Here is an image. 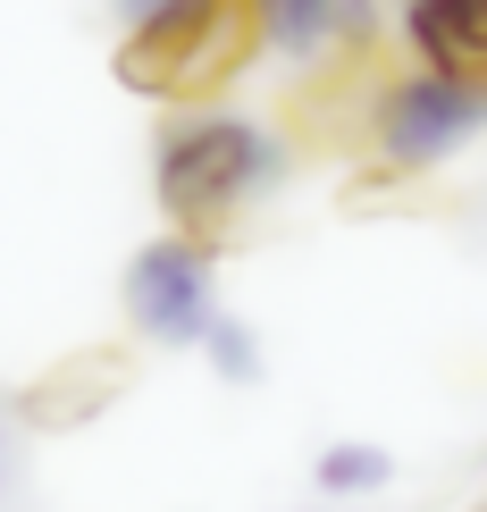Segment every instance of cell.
<instances>
[{"mask_svg": "<svg viewBox=\"0 0 487 512\" xmlns=\"http://www.w3.org/2000/svg\"><path fill=\"white\" fill-rule=\"evenodd\" d=\"M286 177V143L261 118L227 110V101H194L168 118L160 152H152V202L168 210L177 236H219L227 219H244L269 185Z\"/></svg>", "mask_w": 487, "mask_h": 512, "instance_id": "obj_1", "label": "cell"}, {"mask_svg": "<svg viewBox=\"0 0 487 512\" xmlns=\"http://www.w3.org/2000/svg\"><path fill=\"white\" fill-rule=\"evenodd\" d=\"M471 135H487V76H446V68H420L412 59L370 101V152L387 177H429Z\"/></svg>", "mask_w": 487, "mask_h": 512, "instance_id": "obj_2", "label": "cell"}, {"mask_svg": "<svg viewBox=\"0 0 487 512\" xmlns=\"http://www.w3.org/2000/svg\"><path fill=\"white\" fill-rule=\"evenodd\" d=\"M252 51H261V42H252L244 0H210V9H194V17H168V26H152V34H126L118 42V76L135 84V93H152V101L194 110V101H210L219 84H236V68Z\"/></svg>", "mask_w": 487, "mask_h": 512, "instance_id": "obj_3", "label": "cell"}, {"mask_svg": "<svg viewBox=\"0 0 487 512\" xmlns=\"http://www.w3.org/2000/svg\"><path fill=\"white\" fill-rule=\"evenodd\" d=\"M118 303H126V328L152 336V345H202L219 328V252L168 227V236L135 244V261L118 277Z\"/></svg>", "mask_w": 487, "mask_h": 512, "instance_id": "obj_4", "label": "cell"}, {"mask_svg": "<svg viewBox=\"0 0 487 512\" xmlns=\"http://www.w3.org/2000/svg\"><path fill=\"white\" fill-rule=\"evenodd\" d=\"M252 42L286 68H345V59H370L378 42V0H244Z\"/></svg>", "mask_w": 487, "mask_h": 512, "instance_id": "obj_5", "label": "cell"}, {"mask_svg": "<svg viewBox=\"0 0 487 512\" xmlns=\"http://www.w3.org/2000/svg\"><path fill=\"white\" fill-rule=\"evenodd\" d=\"M404 42L420 68L446 76H487V0H404Z\"/></svg>", "mask_w": 487, "mask_h": 512, "instance_id": "obj_6", "label": "cell"}, {"mask_svg": "<svg viewBox=\"0 0 487 512\" xmlns=\"http://www.w3.org/2000/svg\"><path fill=\"white\" fill-rule=\"evenodd\" d=\"M311 479H320V496H378V487L395 479V454L370 437H336L320 462H311Z\"/></svg>", "mask_w": 487, "mask_h": 512, "instance_id": "obj_7", "label": "cell"}, {"mask_svg": "<svg viewBox=\"0 0 487 512\" xmlns=\"http://www.w3.org/2000/svg\"><path fill=\"white\" fill-rule=\"evenodd\" d=\"M202 353H210V370H219L227 387H252V378H261V336H252L244 319H227V311H219V328L202 336Z\"/></svg>", "mask_w": 487, "mask_h": 512, "instance_id": "obj_8", "label": "cell"}, {"mask_svg": "<svg viewBox=\"0 0 487 512\" xmlns=\"http://www.w3.org/2000/svg\"><path fill=\"white\" fill-rule=\"evenodd\" d=\"M194 9H210V0H110L118 34H152V26H168V17H194Z\"/></svg>", "mask_w": 487, "mask_h": 512, "instance_id": "obj_9", "label": "cell"}, {"mask_svg": "<svg viewBox=\"0 0 487 512\" xmlns=\"http://www.w3.org/2000/svg\"><path fill=\"white\" fill-rule=\"evenodd\" d=\"M9 479H17V412L0 403V496H9Z\"/></svg>", "mask_w": 487, "mask_h": 512, "instance_id": "obj_10", "label": "cell"}]
</instances>
